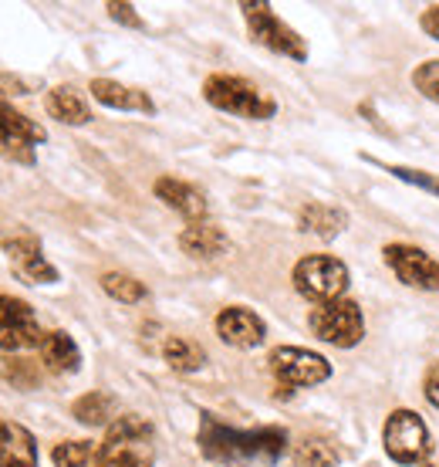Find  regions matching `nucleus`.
<instances>
[{"mask_svg": "<svg viewBox=\"0 0 439 467\" xmlns=\"http://www.w3.org/2000/svg\"><path fill=\"white\" fill-rule=\"evenodd\" d=\"M385 265L405 281L409 288H423V292H439V261L429 257L423 247L413 244H389L385 251Z\"/></svg>", "mask_w": 439, "mask_h": 467, "instance_id": "10", "label": "nucleus"}, {"mask_svg": "<svg viewBox=\"0 0 439 467\" xmlns=\"http://www.w3.org/2000/svg\"><path fill=\"white\" fill-rule=\"evenodd\" d=\"M41 326L31 305L21 298H7L0 295V349L4 352H21L41 346Z\"/></svg>", "mask_w": 439, "mask_h": 467, "instance_id": "9", "label": "nucleus"}, {"mask_svg": "<svg viewBox=\"0 0 439 467\" xmlns=\"http://www.w3.org/2000/svg\"><path fill=\"white\" fill-rule=\"evenodd\" d=\"M294 288H298L308 302L328 305L338 302L348 288V268L332 254H311L298 261L294 268Z\"/></svg>", "mask_w": 439, "mask_h": 467, "instance_id": "4", "label": "nucleus"}, {"mask_svg": "<svg viewBox=\"0 0 439 467\" xmlns=\"http://www.w3.org/2000/svg\"><path fill=\"white\" fill-rule=\"evenodd\" d=\"M0 467H37V444L21 423H0Z\"/></svg>", "mask_w": 439, "mask_h": 467, "instance_id": "15", "label": "nucleus"}, {"mask_svg": "<svg viewBox=\"0 0 439 467\" xmlns=\"http://www.w3.org/2000/svg\"><path fill=\"white\" fill-rule=\"evenodd\" d=\"M243 17H247V27H250V37H254L257 45L271 47V51H278V55H288L294 61H304L308 58V47L301 41L294 31H291L288 24L278 21L274 11L267 7V4H240Z\"/></svg>", "mask_w": 439, "mask_h": 467, "instance_id": "7", "label": "nucleus"}, {"mask_svg": "<svg viewBox=\"0 0 439 467\" xmlns=\"http://www.w3.org/2000/svg\"><path fill=\"white\" fill-rule=\"evenodd\" d=\"M264 318L250 312V308H240V305H233V308H223L217 316V336L227 346H237V349H254L264 342Z\"/></svg>", "mask_w": 439, "mask_h": 467, "instance_id": "13", "label": "nucleus"}, {"mask_svg": "<svg viewBox=\"0 0 439 467\" xmlns=\"http://www.w3.org/2000/svg\"><path fill=\"white\" fill-rule=\"evenodd\" d=\"M156 464V433L152 423L128 413L118 417L95 451V467H152Z\"/></svg>", "mask_w": 439, "mask_h": 467, "instance_id": "2", "label": "nucleus"}, {"mask_svg": "<svg viewBox=\"0 0 439 467\" xmlns=\"http://www.w3.org/2000/svg\"><path fill=\"white\" fill-rule=\"evenodd\" d=\"M95 457L92 444L88 441H65L51 451V461L58 467H88V461Z\"/></svg>", "mask_w": 439, "mask_h": 467, "instance_id": "25", "label": "nucleus"}, {"mask_svg": "<svg viewBox=\"0 0 439 467\" xmlns=\"http://www.w3.org/2000/svg\"><path fill=\"white\" fill-rule=\"evenodd\" d=\"M385 454L395 464H423L433 454V437L419 413L413 410H395L385 423Z\"/></svg>", "mask_w": 439, "mask_h": 467, "instance_id": "5", "label": "nucleus"}, {"mask_svg": "<svg viewBox=\"0 0 439 467\" xmlns=\"http://www.w3.org/2000/svg\"><path fill=\"white\" fill-rule=\"evenodd\" d=\"M4 254L11 261L14 275L27 285H55L58 281V271L55 265H47V257L41 254V244L35 237H14V241H4Z\"/></svg>", "mask_w": 439, "mask_h": 467, "instance_id": "12", "label": "nucleus"}, {"mask_svg": "<svg viewBox=\"0 0 439 467\" xmlns=\"http://www.w3.org/2000/svg\"><path fill=\"white\" fill-rule=\"evenodd\" d=\"M37 349H41V362L51 373H75L81 366V352L68 332H47Z\"/></svg>", "mask_w": 439, "mask_h": 467, "instance_id": "18", "label": "nucleus"}, {"mask_svg": "<svg viewBox=\"0 0 439 467\" xmlns=\"http://www.w3.org/2000/svg\"><path fill=\"white\" fill-rule=\"evenodd\" d=\"M199 451L220 464H243V461H264L274 464L288 451V433L281 427H260V431H233L220 423L213 413H203L199 420Z\"/></svg>", "mask_w": 439, "mask_h": 467, "instance_id": "1", "label": "nucleus"}, {"mask_svg": "<svg viewBox=\"0 0 439 467\" xmlns=\"http://www.w3.org/2000/svg\"><path fill=\"white\" fill-rule=\"evenodd\" d=\"M75 413V420L85 423V427H102L116 417V400L108 397V393H85V397L71 407Z\"/></svg>", "mask_w": 439, "mask_h": 467, "instance_id": "21", "label": "nucleus"}, {"mask_svg": "<svg viewBox=\"0 0 439 467\" xmlns=\"http://www.w3.org/2000/svg\"><path fill=\"white\" fill-rule=\"evenodd\" d=\"M179 247H183L189 257H199V261H213L227 251V234L220 231L217 223L199 221L189 223L183 234H179Z\"/></svg>", "mask_w": 439, "mask_h": 467, "instance_id": "17", "label": "nucleus"}, {"mask_svg": "<svg viewBox=\"0 0 439 467\" xmlns=\"http://www.w3.org/2000/svg\"><path fill=\"white\" fill-rule=\"evenodd\" d=\"M203 95H207L209 106H217L240 119L264 122V119H274V112H278L274 99H267L257 85H250L247 78H237V75H209L207 82H203Z\"/></svg>", "mask_w": 439, "mask_h": 467, "instance_id": "3", "label": "nucleus"}, {"mask_svg": "<svg viewBox=\"0 0 439 467\" xmlns=\"http://www.w3.org/2000/svg\"><path fill=\"white\" fill-rule=\"evenodd\" d=\"M162 356H166V362L173 366L176 373H197L199 366L207 362V352L199 349L193 339H183V336H173V339L166 342Z\"/></svg>", "mask_w": 439, "mask_h": 467, "instance_id": "22", "label": "nucleus"}, {"mask_svg": "<svg viewBox=\"0 0 439 467\" xmlns=\"http://www.w3.org/2000/svg\"><path fill=\"white\" fill-rule=\"evenodd\" d=\"M413 85H416L426 99L439 102V61H426V65H419V68L413 71Z\"/></svg>", "mask_w": 439, "mask_h": 467, "instance_id": "26", "label": "nucleus"}, {"mask_svg": "<svg viewBox=\"0 0 439 467\" xmlns=\"http://www.w3.org/2000/svg\"><path fill=\"white\" fill-rule=\"evenodd\" d=\"M423 31L439 41V7H429V11L423 14Z\"/></svg>", "mask_w": 439, "mask_h": 467, "instance_id": "30", "label": "nucleus"}, {"mask_svg": "<svg viewBox=\"0 0 439 467\" xmlns=\"http://www.w3.org/2000/svg\"><path fill=\"white\" fill-rule=\"evenodd\" d=\"M298 223H301V231L318 234L324 241H332V237H338V234L345 231L348 217H345V211L328 207V203H308V207L301 211Z\"/></svg>", "mask_w": 439, "mask_h": 467, "instance_id": "19", "label": "nucleus"}, {"mask_svg": "<svg viewBox=\"0 0 439 467\" xmlns=\"http://www.w3.org/2000/svg\"><path fill=\"white\" fill-rule=\"evenodd\" d=\"M426 400L433 407H439V362L426 373Z\"/></svg>", "mask_w": 439, "mask_h": 467, "instance_id": "29", "label": "nucleus"}, {"mask_svg": "<svg viewBox=\"0 0 439 467\" xmlns=\"http://www.w3.org/2000/svg\"><path fill=\"white\" fill-rule=\"evenodd\" d=\"M47 112L61 122H68V126H85V122H92V109L88 102L81 99L75 88L68 85H61V88H51L47 92Z\"/></svg>", "mask_w": 439, "mask_h": 467, "instance_id": "20", "label": "nucleus"}, {"mask_svg": "<svg viewBox=\"0 0 439 467\" xmlns=\"http://www.w3.org/2000/svg\"><path fill=\"white\" fill-rule=\"evenodd\" d=\"M108 14H112L116 21L128 24V27H142V17L136 14V7H132V4H108Z\"/></svg>", "mask_w": 439, "mask_h": 467, "instance_id": "28", "label": "nucleus"}, {"mask_svg": "<svg viewBox=\"0 0 439 467\" xmlns=\"http://www.w3.org/2000/svg\"><path fill=\"white\" fill-rule=\"evenodd\" d=\"M92 95L108 109H122V112H146L152 116L156 112V102L142 88H128V85H118L112 78H95Z\"/></svg>", "mask_w": 439, "mask_h": 467, "instance_id": "16", "label": "nucleus"}, {"mask_svg": "<svg viewBox=\"0 0 439 467\" xmlns=\"http://www.w3.org/2000/svg\"><path fill=\"white\" fill-rule=\"evenodd\" d=\"M271 369L278 376L281 386L288 389H298V386H318L332 376V366L324 356L308 349H298V346H281V349L271 352Z\"/></svg>", "mask_w": 439, "mask_h": 467, "instance_id": "8", "label": "nucleus"}, {"mask_svg": "<svg viewBox=\"0 0 439 467\" xmlns=\"http://www.w3.org/2000/svg\"><path fill=\"white\" fill-rule=\"evenodd\" d=\"M102 288L116 302H126V305H136L146 298V285L142 281H136L132 275H118V271H108V275H102Z\"/></svg>", "mask_w": 439, "mask_h": 467, "instance_id": "24", "label": "nucleus"}, {"mask_svg": "<svg viewBox=\"0 0 439 467\" xmlns=\"http://www.w3.org/2000/svg\"><path fill=\"white\" fill-rule=\"evenodd\" d=\"M156 197L166 203V207H173L186 217V221H207V197L199 193L197 187H189L183 180H176V176H162L156 180Z\"/></svg>", "mask_w": 439, "mask_h": 467, "instance_id": "14", "label": "nucleus"}, {"mask_svg": "<svg viewBox=\"0 0 439 467\" xmlns=\"http://www.w3.org/2000/svg\"><path fill=\"white\" fill-rule=\"evenodd\" d=\"M311 332L322 342L338 346V349H352V346H359L362 336H365V318H362V308L355 302L338 298V302H328L314 308Z\"/></svg>", "mask_w": 439, "mask_h": 467, "instance_id": "6", "label": "nucleus"}, {"mask_svg": "<svg viewBox=\"0 0 439 467\" xmlns=\"http://www.w3.org/2000/svg\"><path fill=\"white\" fill-rule=\"evenodd\" d=\"M47 132L37 122H31L27 116L21 112H14L7 102H0V150L14 156V160H21V163H31L35 160V146L37 142H45Z\"/></svg>", "mask_w": 439, "mask_h": 467, "instance_id": "11", "label": "nucleus"}, {"mask_svg": "<svg viewBox=\"0 0 439 467\" xmlns=\"http://www.w3.org/2000/svg\"><path fill=\"white\" fill-rule=\"evenodd\" d=\"M294 464L298 467H338V447L324 437H304L294 447Z\"/></svg>", "mask_w": 439, "mask_h": 467, "instance_id": "23", "label": "nucleus"}, {"mask_svg": "<svg viewBox=\"0 0 439 467\" xmlns=\"http://www.w3.org/2000/svg\"><path fill=\"white\" fill-rule=\"evenodd\" d=\"M389 173H395L399 180L413 183V187H423V190H433V193H439V180H433V176H426V173H419V170H409V166H389Z\"/></svg>", "mask_w": 439, "mask_h": 467, "instance_id": "27", "label": "nucleus"}]
</instances>
